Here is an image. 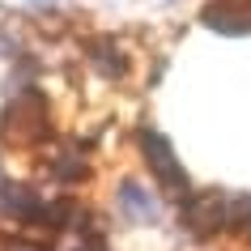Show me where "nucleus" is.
<instances>
[{
	"label": "nucleus",
	"instance_id": "f257e3e1",
	"mask_svg": "<svg viewBox=\"0 0 251 251\" xmlns=\"http://www.w3.org/2000/svg\"><path fill=\"white\" fill-rule=\"evenodd\" d=\"M141 149H145V162H149V171H153V179H158L171 196H187L192 187H187V175L183 166L175 162V149L171 141L162 132H153V128H141Z\"/></svg>",
	"mask_w": 251,
	"mask_h": 251
},
{
	"label": "nucleus",
	"instance_id": "f03ea898",
	"mask_svg": "<svg viewBox=\"0 0 251 251\" xmlns=\"http://www.w3.org/2000/svg\"><path fill=\"white\" fill-rule=\"evenodd\" d=\"M179 217L192 234H213L226 226V200L213 192H187L179 196Z\"/></svg>",
	"mask_w": 251,
	"mask_h": 251
},
{
	"label": "nucleus",
	"instance_id": "7ed1b4c3",
	"mask_svg": "<svg viewBox=\"0 0 251 251\" xmlns=\"http://www.w3.org/2000/svg\"><path fill=\"white\" fill-rule=\"evenodd\" d=\"M119 213H124L132 226H153L162 217V204H158V196H153L145 183L124 179V183H119Z\"/></svg>",
	"mask_w": 251,
	"mask_h": 251
},
{
	"label": "nucleus",
	"instance_id": "20e7f679",
	"mask_svg": "<svg viewBox=\"0 0 251 251\" xmlns=\"http://www.w3.org/2000/svg\"><path fill=\"white\" fill-rule=\"evenodd\" d=\"M90 64L98 68L102 77H111V81L128 77V55L119 51L111 39H94V43H90Z\"/></svg>",
	"mask_w": 251,
	"mask_h": 251
},
{
	"label": "nucleus",
	"instance_id": "39448f33",
	"mask_svg": "<svg viewBox=\"0 0 251 251\" xmlns=\"http://www.w3.org/2000/svg\"><path fill=\"white\" fill-rule=\"evenodd\" d=\"M204 22H209L213 30H222V34H247V30H251V17L247 13H234V9H209Z\"/></svg>",
	"mask_w": 251,
	"mask_h": 251
},
{
	"label": "nucleus",
	"instance_id": "423d86ee",
	"mask_svg": "<svg viewBox=\"0 0 251 251\" xmlns=\"http://www.w3.org/2000/svg\"><path fill=\"white\" fill-rule=\"evenodd\" d=\"M4 251H47L43 243H30V238H13V243H4Z\"/></svg>",
	"mask_w": 251,
	"mask_h": 251
}]
</instances>
